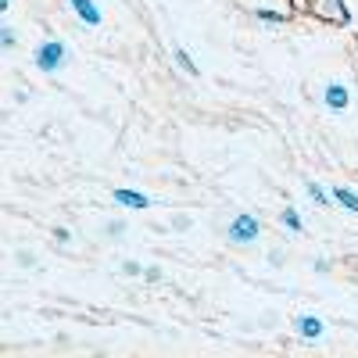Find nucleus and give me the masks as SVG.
Masks as SVG:
<instances>
[{
  "mask_svg": "<svg viewBox=\"0 0 358 358\" xmlns=\"http://www.w3.org/2000/svg\"><path fill=\"white\" fill-rule=\"evenodd\" d=\"M0 43H4V50L15 47V33H11V29H4V33H0Z\"/></svg>",
  "mask_w": 358,
  "mask_h": 358,
  "instance_id": "nucleus-12",
  "label": "nucleus"
},
{
  "mask_svg": "<svg viewBox=\"0 0 358 358\" xmlns=\"http://www.w3.org/2000/svg\"><path fill=\"white\" fill-rule=\"evenodd\" d=\"M11 8V0H0V11H8Z\"/></svg>",
  "mask_w": 358,
  "mask_h": 358,
  "instance_id": "nucleus-15",
  "label": "nucleus"
},
{
  "mask_svg": "<svg viewBox=\"0 0 358 358\" xmlns=\"http://www.w3.org/2000/svg\"><path fill=\"white\" fill-rule=\"evenodd\" d=\"M258 233H262V222H258L255 215H236V219L229 222V241H233V244H255Z\"/></svg>",
  "mask_w": 358,
  "mask_h": 358,
  "instance_id": "nucleus-2",
  "label": "nucleus"
},
{
  "mask_svg": "<svg viewBox=\"0 0 358 358\" xmlns=\"http://www.w3.org/2000/svg\"><path fill=\"white\" fill-rule=\"evenodd\" d=\"M172 57H176V65L183 69V72H190V76H201V69L194 65V57H190L183 47H176V50H172Z\"/></svg>",
  "mask_w": 358,
  "mask_h": 358,
  "instance_id": "nucleus-8",
  "label": "nucleus"
},
{
  "mask_svg": "<svg viewBox=\"0 0 358 358\" xmlns=\"http://www.w3.org/2000/svg\"><path fill=\"white\" fill-rule=\"evenodd\" d=\"M115 201H118V204H126V208H147V204H151V197H147V194H136V190H122V187L115 190Z\"/></svg>",
  "mask_w": 358,
  "mask_h": 358,
  "instance_id": "nucleus-6",
  "label": "nucleus"
},
{
  "mask_svg": "<svg viewBox=\"0 0 358 358\" xmlns=\"http://www.w3.org/2000/svg\"><path fill=\"white\" fill-rule=\"evenodd\" d=\"M334 201H337V204H344L348 212H355V215H358V194H355V190H348V187H337V190H334Z\"/></svg>",
  "mask_w": 358,
  "mask_h": 358,
  "instance_id": "nucleus-7",
  "label": "nucleus"
},
{
  "mask_svg": "<svg viewBox=\"0 0 358 358\" xmlns=\"http://www.w3.org/2000/svg\"><path fill=\"white\" fill-rule=\"evenodd\" d=\"M65 54H69V47H65L62 40H47V43H40V47H36L33 65H36L43 76H50V72H57V69L65 65Z\"/></svg>",
  "mask_w": 358,
  "mask_h": 358,
  "instance_id": "nucleus-1",
  "label": "nucleus"
},
{
  "mask_svg": "<svg viewBox=\"0 0 358 358\" xmlns=\"http://www.w3.org/2000/svg\"><path fill=\"white\" fill-rule=\"evenodd\" d=\"M258 22H268V25H283V22H287V15H280V11H265V8H258Z\"/></svg>",
  "mask_w": 358,
  "mask_h": 358,
  "instance_id": "nucleus-10",
  "label": "nucleus"
},
{
  "mask_svg": "<svg viewBox=\"0 0 358 358\" xmlns=\"http://www.w3.org/2000/svg\"><path fill=\"white\" fill-rule=\"evenodd\" d=\"M122 273H126V276H136V273H140V265H136V262H126V265H122Z\"/></svg>",
  "mask_w": 358,
  "mask_h": 358,
  "instance_id": "nucleus-14",
  "label": "nucleus"
},
{
  "mask_svg": "<svg viewBox=\"0 0 358 358\" xmlns=\"http://www.w3.org/2000/svg\"><path fill=\"white\" fill-rule=\"evenodd\" d=\"M322 101H326V108H330V111H344L351 104V94H348L344 83H330V86H326V94H322Z\"/></svg>",
  "mask_w": 358,
  "mask_h": 358,
  "instance_id": "nucleus-3",
  "label": "nucleus"
},
{
  "mask_svg": "<svg viewBox=\"0 0 358 358\" xmlns=\"http://www.w3.org/2000/svg\"><path fill=\"white\" fill-rule=\"evenodd\" d=\"M69 4H72V11L79 15V22H86V25H101V22H104V15L97 11L94 0H69Z\"/></svg>",
  "mask_w": 358,
  "mask_h": 358,
  "instance_id": "nucleus-5",
  "label": "nucleus"
},
{
  "mask_svg": "<svg viewBox=\"0 0 358 358\" xmlns=\"http://www.w3.org/2000/svg\"><path fill=\"white\" fill-rule=\"evenodd\" d=\"M283 226H287V229H294V233H301V229H305L301 215H297L294 208H287V212H283Z\"/></svg>",
  "mask_w": 358,
  "mask_h": 358,
  "instance_id": "nucleus-9",
  "label": "nucleus"
},
{
  "mask_svg": "<svg viewBox=\"0 0 358 358\" xmlns=\"http://www.w3.org/2000/svg\"><path fill=\"white\" fill-rule=\"evenodd\" d=\"M294 330H297V337H301V341H319L326 326H322V319H315V315H297Z\"/></svg>",
  "mask_w": 358,
  "mask_h": 358,
  "instance_id": "nucleus-4",
  "label": "nucleus"
},
{
  "mask_svg": "<svg viewBox=\"0 0 358 358\" xmlns=\"http://www.w3.org/2000/svg\"><path fill=\"white\" fill-rule=\"evenodd\" d=\"M143 276L151 280V283H158V280H162V268H158V265H151V268H143Z\"/></svg>",
  "mask_w": 358,
  "mask_h": 358,
  "instance_id": "nucleus-13",
  "label": "nucleus"
},
{
  "mask_svg": "<svg viewBox=\"0 0 358 358\" xmlns=\"http://www.w3.org/2000/svg\"><path fill=\"white\" fill-rule=\"evenodd\" d=\"M308 197H312V201H315V204H334V201H330V197H326V190H322V187H319V183H308Z\"/></svg>",
  "mask_w": 358,
  "mask_h": 358,
  "instance_id": "nucleus-11",
  "label": "nucleus"
}]
</instances>
